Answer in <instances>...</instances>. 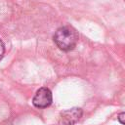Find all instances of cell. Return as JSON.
Masks as SVG:
<instances>
[{"label":"cell","instance_id":"4","mask_svg":"<svg viewBox=\"0 0 125 125\" xmlns=\"http://www.w3.org/2000/svg\"><path fill=\"white\" fill-rule=\"evenodd\" d=\"M4 54H5V45H4L3 41L0 39V61L3 59Z\"/></svg>","mask_w":125,"mask_h":125},{"label":"cell","instance_id":"3","mask_svg":"<svg viewBox=\"0 0 125 125\" xmlns=\"http://www.w3.org/2000/svg\"><path fill=\"white\" fill-rule=\"evenodd\" d=\"M82 113L80 107H72L61 113V121L63 125H74L81 118Z\"/></svg>","mask_w":125,"mask_h":125},{"label":"cell","instance_id":"5","mask_svg":"<svg viewBox=\"0 0 125 125\" xmlns=\"http://www.w3.org/2000/svg\"><path fill=\"white\" fill-rule=\"evenodd\" d=\"M124 115H125L124 112H121V113L118 115V120H119V122H120L122 125L124 124V122H123V116H124Z\"/></svg>","mask_w":125,"mask_h":125},{"label":"cell","instance_id":"1","mask_svg":"<svg viewBox=\"0 0 125 125\" xmlns=\"http://www.w3.org/2000/svg\"><path fill=\"white\" fill-rule=\"evenodd\" d=\"M78 38L79 36L77 31L69 25L58 28L53 36V40L59 49L66 52L74 49L78 42Z\"/></svg>","mask_w":125,"mask_h":125},{"label":"cell","instance_id":"2","mask_svg":"<svg viewBox=\"0 0 125 125\" xmlns=\"http://www.w3.org/2000/svg\"><path fill=\"white\" fill-rule=\"evenodd\" d=\"M52 102V92L47 87H42L38 89L32 99V104L37 108H46L51 105Z\"/></svg>","mask_w":125,"mask_h":125}]
</instances>
